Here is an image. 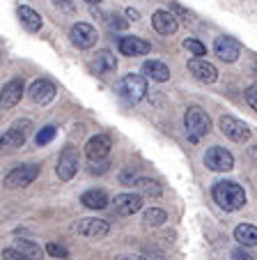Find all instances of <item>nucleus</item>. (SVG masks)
<instances>
[{
  "label": "nucleus",
  "mask_w": 257,
  "mask_h": 260,
  "mask_svg": "<svg viewBox=\"0 0 257 260\" xmlns=\"http://www.w3.org/2000/svg\"><path fill=\"white\" fill-rule=\"evenodd\" d=\"M218 127H221V132H223V136H228L230 141L243 143V141L250 138V129H248V124L241 122V120H237V118H230V115L221 118Z\"/></svg>",
  "instance_id": "nucleus-7"
},
{
  "label": "nucleus",
  "mask_w": 257,
  "mask_h": 260,
  "mask_svg": "<svg viewBox=\"0 0 257 260\" xmlns=\"http://www.w3.org/2000/svg\"><path fill=\"white\" fill-rule=\"evenodd\" d=\"M165 219H168V214H165L163 210H159V207H152V210H147V212H145V216H142L145 226H150V228L161 226V223H163Z\"/></svg>",
  "instance_id": "nucleus-26"
},
{
  "label": "nucleus",
  "mask_w": 257,
  "mask_h": 260,
  "mask_svg": "<svg viewBox=\"0 0 257 260\" xmlns=\"http://www.w3.org/2000/svg\"><path fill=\"white\" fill-rule=\"evenodd\" d=\"M246 102H248V106H250L252 111H257V83L248 85V90H246Z\"/></svg>",
  "instance_id": "nucleus-30"
},
{
  "label": "nucleus",
  "mask_w": 257,
  "mask_h": 260,
  "mask_svg": "<svg viewBox=\"0 0 257 260\" xmlns=\"http://www.w3.org/2000/svg\"><path fill=\"white\" fill-rule=\"evenodd\" d=\"M16 14H19V19H21V23H23V28L30 30V32H37V30L42 28V16H39L37 12L32 10V7L21 5L19 10H16Z\"/></svg>",
  "instance_id": "nucleus-22"
},
{
  "label": "nucleus",
  "mask_w": 257,
  "mask_h": 260,
  "mask_svg": "<svg viewBox=\"0 0 257 260\" xmlns=\"http://www.w3.org/2000/svg\"><path fill=\"white\" fill-rule=\"evenodd\" d=\"M78 150L76 147H64L58 159V177L62 182H69L78 171Z\"/></svg>",
  "instance_id": "nucleus-6"
},
{
  "label": "nucleus",
  "mask_w": 257,
  "mask_h": 260,
  "mask_svg": "<svg viewBox=\"0 0 257 260\" xmlns=\"http://www.w3.org/2000/svg\"><path fill=\"white\" fill-rule=\"evenodd\" d=\"M129 260H147V258H142V255H136V258H129Z\"/></svg>",
  "instance_id": "nucleus-36"
},
{
  "label": "nucleus",
  "mask_w": 257,
  "mask_h": 260,
  "mask_svg": "<svg viewBox=\"0 0 257 260\" xmlns=\"http://www.w3.org/2000/svg\"><path fill=\"white\" fill-rule=\"evenodd\" d=\"M189 72L193 74L200 83H213L218 79V69L213 67L211 62H207L204 58H193L189 62Z\"/></svg>",
  "instance_id": "nucleus-13"
},
{
  "label": "nucleus",
  "mask_w": 257,
  "mask_h": 260,
  "mask_svg": "<svg viewBox=\"0 0 257 260\" xmlns=\"http://www.w3.org/2000/svg\"><path fill=\"white\" fill-rule=\"evenodd\" d=\"M115 67H117V60H115V55H113L111 51H108V49L97 51V58H94V62H92L94 74H101V76H106V74L115 72Z\"/></svg>",
  "instance_id": "nucleus-19"
},
{
  "label": "nucleus",
  "mask_w": 257,
  "mask_h": 260,
  "mask_svg": "<svg viewBox=\"0 0 257 260\" xmlns=\"http://www.w3.org/2000/svg\"><path fill=\"white\" fill-rule=\"evenodd\" d=\"M232 260H252L248 253H243V251H234L232 253Z\"/></svg>",
  "instance_id": "nucleus-33"
},
{
  "label": "nucleus",
  "mask_w": 257,
  "mask_h": 260,
  "mask_svg": "<svg viewBox=\"0 0 257 260\" xmlns=\"http://www.w3.org/2000/svg\"><path fill=\"white\" fill-rule=\"evenodd\" d=\"M126 16L136 21V19H138V12H136V10H126Z\"/></svg>",
  "instance_id": "nucleus-34"
},
{
  "label": "nucleus",
  "mask_w": 257,
  "mask_h": 260,
  "mask_svg": "<svg viewBox=\"0 0 257 260\" xmlns=\"http://www.w3.org/2000/svg\"><path fill=\"white\" fill-rule=\"evenodd\" d=\"M85 3H88V5H99L101 0H85Z\"/></svg>",
  "instance_id": "nucleus-35"
},
{
  "label": "nucleus",
  "mask_w": 257,
  "mask_h": 260,
  "mask_svg": "<svg viewBox=\"0 0 257 260\" xmlns=\"http://www.w3.org/2000/svg\"><path fill=\"white\" fill-rule=\"evenodd\" d=\"M120 16H113L111 21H108V28L111 30H122V28H126V21H117Z\"/></svg>",
  "instance_id": "nucleus-32"
},
{
  "label": "nucleus",
  "mask_w": 257,
  "mask_h": 260,
  "mask_svg": "<svg viewBox=\"0 0 257 260\" xmlns=\"http://www.w3.org/2000/svg\"><path fill=\"white\" fill-rule=\"evenodd\" d=\"M28 129H30V120H23V122H14L5 134L0 138V145L5 150H16L25 143V136H28Z\"/></svg>",
  "instance_id": "nucleus-8"
},
{
  "label": "nucleus",
  "mask_w": 257,
  "mask_h": 260,
  "mask_svg": "<svg viewBox=\"0 0 257 260\" xmlns=\"http://www.w3.org/2000/svg\"><path fill=\"white\" fill-rule=\"evenodd\" d=\"M142 74L152 81H159V83L170 79V69L165 67L163 62H159V60H147V62L142 64Z\"/></svg>",
  "instance_id": "nucleus-21"
},
{
  "label": "nucleus",
  "mask_w": 257,
  "mask_h": 260,
  "mask_svg": "<svg viewBox=\"0 0 257 260\" xmlns=\"http://www.w3.org/2000/svg\"><path fill=\"white\" fill-rule=\"evenodd\" d=\"M21 97H23V81L21 79H14L10 81V83L3 85V108H12L16 106V104L21 102Z\"/></svg>",
  "instance_id": "nucleus-18"
},
{
  "label": "nucleus",
  "mask_w": 257,
  "mask_h": 260,
  "mask_svg": "<svg viewBox=\"0 0 257 260\" xmlns=\"http://www.w3.org/2000/svg\"><path fill=\"white\" fill-rule=\"evenodd\" d=\"M213 51H216V55H218L223 62H237L239 55H241V44H239L234 37L223 35V37H218V40L213 42Z\"/></svg>",
  "instance_id": "nucleus-11"
},
{
  "label": "nucleus",
  "mask_w": 257,
  "mask_h": 260,
  "mask_svg": "<svg viewBox=\"0 0 257 260\" xmlns=\"http://www.w3.org/2000/svg\"><path fill=\"white\" fill-rule=\"evenodd\" d=\"M152 25H154V30L159 35H175L177 28H179L177 16L172 14V12H165V10L154 12V16H152Z\"/></svg>",
  "instance_id": "nucleus-14"
},
{
  "label": "nucleus",
  "mask_w": 257,
  "mask_h": 260,
  "mask_svg": "<svg viewBox=\"0 0 257 260\" xmlns=\"http://www.w3.org/2000/svg\"><path fill=\"white\" fill-rule=\"evenodd\" d=\"M117 92H120L126 102H131V104L140 102V99L147 94L145 76H140V74H129V76H124V79L120 81V85H117Z\"/></svg>",
  "instance_id": "nucleus-3"
},
{
  "label": "nucleus",
  "mask_w": 257,
  "mask_h": 260,
  "mask_svg": "<svg viewBox=\"0 0 257 260\" xmlns=\"http://www.w3.org/2000/svg\"><path fill=\"white\" fill-rule=\"evenodd\" d=\"M55 85L51 83V81H46V79H39V81H34L32 85H30V90H28V94H30V99H32L34 104H49L51 99L55 97Z\"/></svg>",
  "instance_id": "nucleus-16"
},
{
  "label": "nucleus",
  "mask_w": 257,
  "mask_h": 260,
  "mask_svg": "<svg viewBox=\"0 0 257 260\" xmlns=\"http://www.w3.org/2000/svg\"><path fill=\"white\" fill-rule=\"evenodd\" d=\"M213 201L218 203V207H223L225 212H237L246 205V191L239 187L237 182H216L213 184Z\"/></svg>",
  "instance_id": "nucleus-1"
},
{
  "label": "nucleus",
  "mask_w": 257,
  "mask_h": 260,
  "mask_svg": "<svg viewBox=\"0 0 257 260\" xmlns=\"http://www.w3.org/2000/svg\"><path fill=\"white\" fill-rule=\"evenodd\" d=\"M111 147H113L111 136H108V134H97V136H92L88 141L85 154H88L90 161H101V159H106L108 154H111Z\"/></svg>",
  "instance_id": "nucleus-9"
},
{
  "label": "nucleus",
  "mask_w": 257,
  "mask_h": 260,
  "mask_svg": "<svg viewBox=\"0 0 257 260\" xmlns=\"http://www.w3.org/2000/svg\"><path fill=\"white\" fill-rule=\"evenodd\" d=\"M74 231L78 235H85V237H92V240H101L111 233V226H108V221H101V219H81L74 226Z\"/></svg>",
  "instance_id": "nucleus-12"
},
{
  "label": "nucleus",
  "mask_w": 257,
  "mask_h": 260,
  "mask_svg": "<svg viewBox=\"0 0 257 260\" xmlns=\"http://www.w3.org/2000/svg\"><path fill=\"white\" fill-rule=\"evenodd\" d=\"M133 187H136L140 193H145V196H161V187H159V182L147 180V177H138V180L133 182Z\"/></svg>",
  "instance_id": "nucleus-24"
},
{
  "label": "nucleus",
  "mask_w": 257,
  "mask_h": 260,
  "mask_svg": "<svg viewBox=\"0 0 257 260\" xmlns=\"http://www.w3.org/2000/svg\"><path fill=\"white\" fill-rule=\"evenodd\" d=\"M16 249L25 255V258L34 260V258H42V246H37L34 242L30 240H16Z\"/></svg>",
  "instance_id": "nucleus-25"
},
{
  "label": "nucleus",
  "mask_w": 257,
  "mask_h": 260,
  "mask_svg": "<svg viewBox=\"0 0 257 260\" xmlns=\"http://www.w3.org/2000/svg\"><path fill=\"white\" fill-rule=\"evenodd\" d=\"M184 127H186V134H189L191 143H198L204 134H209L211 120H209V115L204 113L202 108H189L184 115Z\"/></svg>",
  "instance_id": "nucleus-2"
},
{
  "label": "nucleus",
  "mask_w": 257,
  "mask_h": 260,
  "mask_svg": "<svg viewBox=\"0 0 257 260\" xmlns=\"http://www.w3.org/2000/svg\"><path fill=\"white\" fill-rule=\"evenodd\" d=\"M39 175V166L28 164V166H16L14 171H10L5 175V187L7 189H16V187H28L32 184L34 177Z\"/></svg>",
  "instance_id": "nucleus-5"
},
{
  "label": "nucleus",
  "mask_w": 257,
  "mask_h": 260,
  "mask_svg": "<svg viewBox=\"0 0 257 260\" xmlns=\"http://www.w3.org/2000/svg\"><path fill=\"white\" fill-rule=\"evenodd\" d=\"M184 49L189 51V53H193L195 58H202V55L207 53V46L198 40H184Z\"/></svg>",
  "instance_id": "nucleus-27"
},
{
  "label": "nucleus",
  "mask_w": 257,
  "mask_h": 260,
  "mask_svg": "<svg viewBox=\"0 0 257 260\" xmlns=\"http://www.w3.org/2000/svg\"><path fill=\"white\" fill-rule=\"evenodd\" d=\"M152 51L150 42L140 40V37H120V53L136 58V55H147Z\"/></svg>",
  "instance_id": "nucleus-15"
},
{
  "label": "nucleus",
  "mask_w": 257,
  "mask_h": 260,
  "mask_svg": "<svg viewBox=\"0 0 257 260\" xmlns=\"http://www.w3.org/2000/svg\"><path fill=\"white\" fill-rule=\"evenodd\" d=\"M234 240L243 246H255L257 244V228L250 223H239L234 228Z\"/></svg>",
  "instance_id": "nucleus-23"
},
{
  "label": "nucleus",
  "mask_w": 257,
  "mask_h": 260,
  "mask_svg": "<svg viewBox=\"0 0 257 260\" xmlns=\"http://www.w3.org/2000/svg\"><path fill=\"white\" fill-rule=\"evenodd\" d=\"M53 138H55V127H51V124H49V127H44L42 132L37 134V138H34V141H37V145L42 147V145H46V143H51Z\"/></svg>",
  "instance_id": "nucleus-28"
},
{
  "label": "nucleus",
  "mask_w": 257,
  "mask_h": 260,
  "mask_svg": "<svg viewBox=\"0 0 257 260\" xmlns=\"http://www.w3.org/2000/svg\"><path fill=\"white\" fill-rule=\"evenodd\" d=\"M81 203L85 207H90V210H103V207H108V193L103 191V189H90V191H85L81 196Z\"/></svg>",
  "instance_id": "nucleus-20"
},
{
  "label": "nucleus",
  "mask_w": 257,
  "mask_h": 260,
  "mask_svg": "<svg viewBox=\"0 0 257 260\" xmlns=\"http://www.w3.org/2000/svg\"><path fill=\"white\" fill-rule=\"evenodd\" d=\"M204 164H207L209 171L223 173V171H232L234 168V157L225 150V147H209L207 154H204Z\"/></svg>",
  "instance_id": "nucleus-4"
},
{
  "label": "nucleus",
  "mask_w": 257,
  "mask_h": 260,
  "mask_svg": "<svg viewBox=\"0 0 257 260\" xmlns=\"http://www.w3.org/2000/svg\"><path fill=\"white\" fill-rule=\"evenodd\" d=\"M46 251H49L51 255H55V258H69V251H67V246H62V244H55V242H49V244H46Z\"/></svg>",
  "instance_id": "nucleus-29"
},
{
  "label": "nucleus",
  "mask_w": 257,
  "mask_h": 260,
  "mask_svg": "<svg viewBox=\"0 0 257 260\" xmlns=\"http://www.w3.org/2000/svg\"><path fill=\"white\" fill-rule=\"evenodd\" d=\"M69 37H71L74 46L78 49H92L97 44V30L90 23H74L69 30Z\"/></svg>",
  "instance_id": "nucleus-10"
},
{
  "label": "nucleus",
  "mask_w": 257,
  "mask_h": 260,
  "mask_svg": "<svg viewBox=\"0 0 257 260\" xmlns=\"http://www.w3.org/2000/svg\"><path fill=\"white\" fill-rule=\"evenodd\" d=\"M113 203H115L117 214L122 216H131L142 207V198L138 193H120V196H115Z\"/></svg>",
  "instance_id": "nucleus-17"
},
{
  "label": "nucleus",
  "mask_w": 257,
  "mask_h": 260,
  "mask_svg": "<svg viewBox=\"0 0 257 260\" xmlns=\"http://www.w3.org/2000/svg\"><path fill=\"white\" fill-rule=\"evenodd\" d=\"M3 258L5 260H25V255L19 249H5L3 251Z\"/></svg>",
  "instance_id": "nucleus-31"
}]
</instances>
